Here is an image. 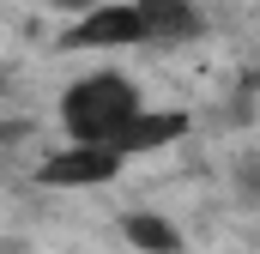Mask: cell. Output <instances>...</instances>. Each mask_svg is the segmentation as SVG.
<instances>
[{
	"mask_svg": "<svg viewBox=\"0 0 260 254\" xmlns=\"http://www.w3.org/2000/svg\"><path fill=\"white\" fill-rule=\"evenodd\" d=\"M61 6H85V12H91V6H97V0H61Z\"/></svg>",
	"mask_w": 260,
	"mask_h": 254,
	"instance_id": "52a82bcc",
	"label": "cell"
},
{
	"mask_svg": "<svg viewBox=\"0 0 260 254\" xmlns=\"http://www.w3.org/2000/svg\"><path fill=\"white\" fill-rule=\"evenodd\" d=\"M133 12L145 18V37H194L200 12L188 0H133Z\"/></svg>",
	"mask_w": 260,
	"mask_h": 254,
	"instance_id": "5b68a950",
	"label": "cell"
},
{
	"mask_svg": "<svg viewBox=\"0 0 260 254\" xmlns=\"http://www.w3.org/2000/svg\"><path fill=\"white\" fill-rule=\"evenodd\" d=\"M127 242H133L139 254H176V230H170L164 218L139 212V218H127Z\"/></svg>",
	"mask_w": 260,
	"mask_h": 254,
	"instance_id": "8992f818",
	"label": "cell"
},
{
	"mask_svg": "<svg viewBox=\"0 0 260 254\" xmlns=\"http://www.w3.org/2000/svg\"><path fill=\"white\" fill-rule=\"evenodd\" d=\"M115 170H121V151H109V145H73V151H55L43 164V182L49 188H97Z\"/></svg>",
	"mask_w": 260,
	"mask_h": 254,
	"instance_id": "3957f363",
	"label": "cell"
},
{
	"mask_svg": "<svg viewBox=\"0 0 260 254\" xmlns=\"http://www.w3.org/2000/svg\"><path fill=\"white\" fill-rule=\"evenodd\" d=\"M145 37V18L133 6H91L73 30H67V49H127Z\"/></svg>",
	"mask_w": 260,
	"mask_h": 254,
	"instance_id": "7a4b0ae2",
	"label": "cell"
},
{
	"mask_svg": "<svg viewBox=\"0 0 260 254\" xmlns=\"http://www.w3.org/2000/svg\"><path fill=\"white\" fill-rule=\"evenodd\" d=\"M188 133V115L182 109H145V115H133L115 139H109V151H157V145H170V139H182Z\"/></svg>",
	"mask_w": 260,
	"mask_h": 254,
	"instance_id": "277c9868",
	"label": "cell"
},
{
	"mask_svg": "<svg viewBox=\"0 0 260 254\" xmlns=\"http://www.w3.org/2000/svg\"><path fill=\"white\" fill-rule=\"evenodd\" d=\"M139 115V97L121 73H97V79H79L61 97V121L73 127L79 145H109L121 127Z\"/></svg>",
	"mask_w": 260,
	"mask_h": 254,
	"instance_id": "6da1fadb",
	"label": "cell"
}]
</instances>
